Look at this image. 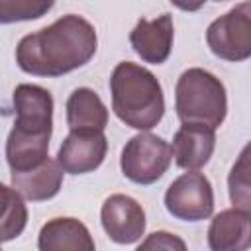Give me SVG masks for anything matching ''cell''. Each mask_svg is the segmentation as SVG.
Segmentation results:
<instances>
[{"instance_id": "cell-23", "label": "cell", "mask_w": 251, "mask_h": 251, "mask_svg": "<svg viewBox=\"0 0 251 251\" xmlns=\"http://www.w3.org/2000/svg\"><path fill=\"white\" fill-rule=\"evenodd\" d=\"M218 2H220V0H218Z\"/></svg>"}, {"instance_id": "cell-6", "label": "cell", "mask_w": 251, "mask_h": 251, "mask_svg": "<svg viewBox=\"0 0 251 251\" xmlns=\"http://www.w3.org/2000/svg\"><path fill=\"white\" fill-rule=\"evenodd\" d=\"M165 208L182 222H200L214 212V190L206 175L188 171L176 176L165 192Z\"/></svg>"}, {"instance_id": "cell-13", "label": "cell", "mask_w": 251, "mask_h": 251, "mask_svg": "<svg viewBox=\"0 0 251 251\" xmlns=\"http://www.w3.org/2000/svg\"><path fill=\"white\" fill-rule=\"evenodd\" d=\"M63 167L57 159L47 157L37 167H31L27 171H12V186L31 202L49 200L59 194L63 186Z\"/></svg>"}, {"instance_id": "cell-4", "label": "cell", "mask_w": 251, "mask_h": 251, "mask_svg": "<svg viewBox=\"0 0 251 251\" xmlns=\"http://www.w3.org/2000/svg\"><path fill=\"white\" fill-rule=\"evenodd\" d=\"M173 147L159 135L141 131L133 135L122 149L120 167L126 178L135 184H153L169 169Z\"/></svg>"}, {"instance_id": "cell-8", "label": "cell", "mask_w": 251, "mask_h": 251, "mask_svg": "<svg viewBox=\"0 0 251 251\" xmlns=\"http://www.w3.org/2000/svg\"><path fill=\"white\" fill-rule=\"evenodd\" d=\"M108 153L104 131L71 129L57 151V161L69 175H86L96 171Z\"/></svg>"}, {"instance_id": "cell-19", "label": "cell", "mask_w": 251, "mask_h": 251, "mask_svg": "<svg viewBox=\"0 0 251 251\" xmlns=\"http://www.w3.org/2000/svg\"><path fill=\"white\" fill-rule=\"evenodd\" d=\"M55 0H0V22H27L45 16Z\"/></svg>"}, {"instance_id": "cell-1", "label": "cell", "mask_w": 251, "mask_h": 251, "mask_svg": "<svg viewBox=\"0 0 251 251\" xmlns=\"http://www.w3.org/2000/svg\"><path fill=\"white\" fill-rule=\"evenodd\" d=\"M96 47L94 25L82 16L67 14L51 25L24 35L16 47V63L33 76H61L84 67Z\"/></svg>"}, {"instance_id": "cell-16", "label": "cell", "mask_w": 251, "mask_h": 251, "mask_svg": "<svg viewBox=\"0 0 251 251\" xmlns=\"http://www.w3.org/2000/svg\"><path fill=\"white\" fill-rule=\"evenodd\" d=\"M49 139L51 135H33L12 127L6 141V161L10 171H27L43 163L49 157Z\"/></svg>"}, {"instance_id": "cell-11", "label": "cell", "mask_w": 251, "mask_h": 251, "mask_svg": "<svg viewBox=\"0 0 251 251\" xmlns=\"http://www.w3.org/2000/svg\"><path fill=\"white\" fill-rule=\"evenodd\" d=\"M175 163L184 171L202 169L216 147V127L206 124H182L173 135Z\"/></svg>"}, {"instance_id": "cell-22", "label": "cell", "mask_w": 251, "mask_h": 251, "mask_svg": "<svg viewBox=\"0 0 251 251\" xmlns=\"http://www.w3.org/2000/svg\"><path fill=\"white\" fill-rule=\"evenodd\" d=\"M243 153H249V155H251V141H249V143L243 147Z\"/></svg>"}, {"instance_id": "cell-17", "label": "cell", "mask_w": 251, "mask_h": 251, "mask_svg": "<svg viewBox=\"0 0 251 251\" xmlns=\"http://www.w3.org/2000/svg\"><path fill=\"white\" fill-rule=\"evenodd\" d=\"M2 226H0V237L2 241H10L25 229L27 224V208L24 202V196L14 188L2 184Z\"/></svg>"}, {"instance_id": "cell-5", "label": "cell", "mask_w": 251, "mask_h": 251, "mask_svg": "<svg viewBox=\"0 0 251 251\" xmlns=\"http://www.w3.org/2000/svg\"><path fill=\"white\" fill-rule=\"evenodd\" d=\"M210 51L231 63L251 57V0H245L224 16L216 18L206 29Z\"/></svg>"}, {"instance_id": "cell-18", "label": "cell", "mask_w": 251, "mask_h": 251, "mask_svg": "<svg viewBox=\"0 0 251 251\" xmlns=\"http://www.w3.org/2000/svg\"><path fill=\"white\" fill-rule=\"evenodd\" d=\"M227 192L235 208L251 212V155L239 153L227 175Z\"/></svg>"}, {"instance_id": "cell-2", "label": "cell", "mask_w": 251, "mask_h": 251, "mask_svg": "<svg viewBox=\"0 0 251 251\" xmlns=\"http://www.w3.org/2000/svg\"><path fill=\"white\" fill-rule=\"evenodd\" d=\"M112 110L127 127L153 129L165 114V96L157 76L145 67L122 61L110 76Z\"/></svg>"}, {"instance_id": "cell-15", "label": "cell", "mask_w": 251, "mask_h": 251, "mask_svg": "<svg viewBox=\"0 0 251 251\" xmlns=\"http://www.w3.org/2000/svg\"><path fill=\"white\" fill-rule=\"evenodd\" d=\"M69 129L104 131L108 126V108L92 88H76L67 100Z\"/></svg>"}, {"instance_id": "cell-20", "label": "cell", "mask_w": 251, "mask_h": 251, "mask_svg": "<svg viewBox=\"0 0 251 251\" xmlns=\"http://www.w3.org/2000/svg\"><path fill=\"white\" fill-rule=\"evenodd\" d=\"M137 249L145 251V249H169V251H184L186 249V243L175 235V233H169V231H153L149 233L139 245Z\"/></svg>"}, {"instance_id": "cell-14", "label": "cell", "mask_w": 251, "mask_h": 251, "mask_svg": "<svg viewBox=\"0 0 251 251\" xmlns=\"http://www.w3.org/2000/svg\"><path fill=\"white\" fill-rule=\"evenodd\" d=\"M37 247L41 251H94V239L80 220L53 218L39 229Z\"/></svg>"}, {"instance_id": "cell-12", "label": "cell", "mask_w": 251, "mask_h": 251, "mask_svg": "<svg viewBox=\"0 0 251 251\" xmlns=\"http://www.w3.org/2000/svg\"><path fill=\"white\" fill-rule=\"evenodd\" d=\"M208 245L214 251H241L251 247V212L227 208L214 216L208 227Z\"/></svg>"}, {"instance_id": "cell-7", "label": "cell", "mask_w": 251, "mask_h": 251, "mask_svg": "<svg viewBox=\"0 0 251 251\" xmlns=\"http://www.w3.org/2000/svg\"><path fill=\"white\" fill-rule=\"evenodd\" d=\"M100 220L106 235L118 245H129L145 233V210L127 194H112L104 200Z\"/></svg>"}, {"instance_id": "cell-10", "label": "cell", "mask_w": 251, "mask_h": 251, "mask_svg": "<svg viewBox=\"0 0 251 251\" xmlns=\"http://www.w3.org/2000/svg\"><path fill=\"white\" fill-rule=\"evenodd\" d=\"M175 39L173 16L161 14L155 20L141 18L135 27L129 31V43L133 51L141 57V61L151 65H161L169 59Z\"/></svg>"}, {"instance_id": "cell-21", "label": "cell", "mask_w": 251, "mask_h": 251, "mask_svg": "<svg viewBox=\"0 0 251 251\" xmlns=\"http://www.w3.org/2000/svg\"><path fill=\"white\" fill-rule=\"evenodd\" d=\"M171 4L184 12H196L206 4V0H171Z\"/></svg>"}, {"instance_id": "cell-9", "label": "cell", "mask_w": 251, "mask_h": 251, "mask_svg": "<svg viewBox=\"0 0 251 251\" xmlns=\"http://www.w3.org/2000/svg\"><path fill=\"white\" fill-rule=\"evenodd\" d=\"M14 129L33 135H51L53 131V96L37 84H18L14 90Z\"/></svg>"}, {"instance_id": "cell-3", "label": "cell", "mask_w": 251, "mask_h": 251, "mask_svg": "<svg viewBox=\"0 0 251 251\" xmlns=\"http://www.w3.org/2000/svg\"><path fill=\"white\" fill-rule=\"evenodd\" d=\"M175 110L182 124L220 127L227 114L224 82L200 67L186 69L175 86Z\"/></svg>"}]
</instances>
